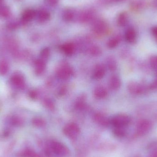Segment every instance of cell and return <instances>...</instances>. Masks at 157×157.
<instances>
[{"instance_id": "5bb4252c", "label": "cell", "mask_w": 157, "mask_h": 157, "mask_svg": "<svg viewBox=\"0 0 157 157\" xmlns=\"http://www.w3.org/2000/svg\"><path fill=\"white\" fill-rule=\"evenodd\" d=\"M93 120L99 125L103 127H107L110 124V120H109L106 116L102 113H98L93 116Z\"/></svg>"}, {"instance_id": "60d3db41", "label": "cell", "mask_w": 157, "mask_h": 157, "mask_svg": "<svg viewBox=\"0 0 157 157\" xmlns=\"http://www.w3.org/2000/svg\"><path fill=\"white\" fill-rule=\"evenodd\" d=\"M10 131L8 130H6L3 132L2 134V136L3 137H6L7 136H9V135H10Z\"/></svg>"}, {"instance_id": "7bdbcfd3", "label": "cell", "mask_w": 157, "mask_h": 157, "mask_svg": "<svg viewBox=\"0 0 157 157\" xmlns=\"http://www.w3.org/2000/svg\"><path fill=\"white\" fill-rule=\"evenodd\" d=\"M148 157H157V152H150Z\"/></svg>"}, {"instance_id": "836d02e7", "label": "cell", "mask_w": 157, "mask_h": 157, "mask_svg": "<svg viewBox=\"0 0 157 157\" xmlns=\"http://www.w3.org/2000/svg\"><path fill=\"white\" fill-rule=\"evenodd\" d=\"M90 52L92 56H98L101 53V50L98 46H93L90 49Z\"/></svg>"}, {"instance_id": "3957f363", "label": "cell", "mask_w": 157, "mask_h": 157, "mask_svg": "<svg viewBox=\"0 0 157 157\" xmlns=\"http://www.w3.org/2000/svg\"><path fill=\"white\" fill-rule=\"evenodd\" d=\"M131 122V117L125 114H117L110 120V124L113 127H127Z\"/></svg>"}, {"instance_id": "74e56055", "label": "cell", "mask_w": 157, "mask_h": 157, "mask_svg": "<svg viewBox=\"0 0 157 157\" xmlns=\"http://www.w3.org/2000/svg\"><path fill=\"white\" fill-rule=\"evenodd\" d=\"M29 96L30 98L32 99V100H35L37 98L38 93L36 90H30L29 92Z\"/></svg>"}, {"instance_id": "603a6c76", "label": "cell", "mask_w": 157, "mask_h": 157, "mask_svg": "<svg viewBox=\"0 0 157 157\" xmlns=\"http://www.w3.org/2000/svg\"><path fill=\"white\" fill-rule=\"evenodd\" d=\"M61 48L63 53L68 56H72L75 50L74 45L71 43H65L62 46Z\"/></svg>"}, {"instance_id": "e0dca14e", "label": "cell", "mask_w": 157, "mask_h": 157, "mask_svg": "<svg viewBox=\"0 0 157 157\" xmlns=\"http://www.w3.org/2000/svg\"><path fill=\"white\" fill-rule=\"evenodd\" d=\"M125 40L128 43H134L136 39V30L132 28L128 29L125 31L124 35Z\"/></svg>"}, {"instance_id": "ee69618b", "label": "cell", "mask_w": 157, "mask_h": 157, "mask_svg": "<svg viewBox=\"0 0 157 157\" xmlns=\"http://www.w3.org/2000/svg\"><path fill=\"white\" fill-rule=\"evenodd\" d=\"M153 5H154V6L157 7V0H154Z\"/></svg>"}, {"instance_id": "6da1fadb", "label": "cell", "mask_w": 157, "mask_h": 157, "mask_svg": "<svg viewBox=\"0 0 157 157\" xmlns=\"http://www.w3.org/2000/svg\"><path fill=\"white\" fill-rule=\"evenodd\" d=\"M54 156L68 157L71 155L69 147L59 141L51 140L47 144Z\"/></svg>"}, {"instance_id": "1f68e13d", "label": "cell", "mask_w": 157, "mask_h": 157, "mask_svg": "<svg viewBox=\"0 0 157 157\" xmlns=\"http://www.w3.org/2000/svg\"><path fill=\"white\" fill-rule=\"evenodd\" d=\"M107 66L110 71H115L117 68V63L116 61L112 58L108 59L107 60Z\"/></svg>"}, {"instance_id": "2e32d148", "label": "cell", "mask_w": 157, "mask_h": 157, "mask_svg": "<svg viewBox=\"0 0 157 157\" xmlns=\"http://www.w3.org/2000/svg\"><path fill=\"white\" fill-rule=\"evenodd\" d=\"M35 72L36 75H40L44 72L46 69V62L38 59L35 62Z\"/></svg>"}, {"instance_id": "7a4b0ae2", "label": "cell", "mask_w": 157, "mask_h": 157, "mask_svg": "<svg viewBox=\"0 0 157 157\" xmlns=\"http://www.w3.org/2000/svg\"><path fill=\"white\" fill-rule=\"evenodd\" d=\"M63 133L69 139L75 140L77 139L80 135V128L75 123H69L63 127Z\"/></svg>"}, {"instance_id": "b9f144b4", "label": "cell", "mask_w": 157, "mask_h": 157, "mask_svg": "<svg viewBox=\"0 0 157 157\" xmlns=\"http://www.w3.org/2000/svg\"><path fill=\"white\" fill-rule=\"evenodd\" d=\"M66 89L65 88L62 87L61 88L60 90L59 94L60 95H63L66 93Z\"/></svg>"}, {"instance_id": "44dd1931", "label": "cell", "mask_w": 157, "mask_h": 157, "mask_svg": "<svg viewBox=\"0 0 157 157\" xmlns=\"http://www.w3.org/2000/svg\"><path fill=\"white\" fill-rule=\"evenodd\" d=\"M10 64L6 60L3 59L0 60V75L4 76L9 72Z\"/></svg>"}, {"instance_id": "7c38bea8", "label": "cell", "mask_w": 157, "mask_h": 157, "mask_svg": "<svg viewBox=\"0 0 157 157\" xmlns=\"http://www.w3.org/2000/svg\"><path fill=\"white\" fill-rule=\"evenodd\" d=\"M146 5V0H131L130 2V8L134 12H140L144 10Z\"/></svg>"}, {"instance_id": "9a60e30c", "label": "cell", "mask_w": 157, "mask_h": 157, "mask_svg": "<svg viewBox=\"0 0 157 157\" xmlns=\"http://www.w3.org/2000/svg\"><path fill=\"white\" fill-rule=\"evenodd\" d=\"M36 18L40 23H45L50 19L51 14L47 10L40 9L36 11Z\"/></svg>"}, {"instance_id": "e575fe53", "label": "cell", "mask_w": 157, "mask_h": 157, "mask_svg": "<svg viewBox=\"0 0 157 157\" xmlns=\"http://www.w3.org/2000/svg\"><path fill=\"white\" fill-rule=\"evenodd\" d=\"M150 66L151 68L155 71H157V56H152L150 58Z\"/></svg>"}, {"instance_id": "4316f807", "label": "cell", "mask_w": 157, "mask_h": 157, "mask_svg": "<svg viewBox=\"0 0 157 157\" xmlns=\"http://www.w3.org/2000/svg\"><path fill=\"white\" fill-rule=\"evenodd\" d=\"M9 122L11 125L16 127H20L24 124V121L20 116L17 115H13L11 116L9 119Z\"/></svg>"}, {"instance_id": "83f0119b", "label": "cell", "mask_w": 157, "mask_h": 157, "mask_svg": "<svg viewBox=\"0 0 157 157\" xmlns=\"http://www.w3.org/2000/svg\"><path fill=\"white\" fill-rule=\"evenodd\" d=\"M21 25L20 21L16 19H10L6 23V26L8 30L13 31L16 30Z\"/></svg>"}, {"instance_id": "ffe728a7", "label": "cell", "mask_w": 157, "mask_h": 157, "mask_svg": "<svg viewBox=\"0 0 157 157\" xmlns=\"http://www.w3.org/2000/svg\"><path fill=\"white\" fill-rule=\"evenodd\" d=\"M11 11L10 8L5 5H0V17L8 19L11 17Z\"/></svg>"}, {"instance_id": "8992f818", "label": "cell", "mask_w": 157, "mask_h": 157, "mask_svg": "<svg viewBox=\"0 0 157 157\" xmlns=\"http://www.w3.org/2000/svg\"><path fill=\"white\" fill-rule=\"evenodd\" d=\"M153 127L152 123L146 119L140 121L136 127V135L142 136L147 134L150 132Z\"/></svg>"}, {"instance_id": "f1b7e54d", "label": "cell", "mask_w": 157, "mask_h": 157, "mask_svg": "<svg viewBox=\"0 0 157 157\" xmlns=\"http://www.w3.org/2000/svg\"><path fill=\"white\" fill-rule=\"evenodd\" d=\"M121 37L120 36H116L112 38L108 41L107 46L109 48L113 49L117 47L121 41Z\"/></svg>"}, {"instance_id": "8fae6325", "label": "cell", "mask_w": 157, "mask_h": 157, "mask_svg": "<svg viewBox=\"0 0 157 157\" xmlns=\"http://www.w3.org/2000/svg\"><path fill=\"white\" fill-rule=\"evenodd\" d=\"M36 11L32 9L25 10L21 15L20 23L21 25H25L36 18Z\"/></svg>"}, {"instance_id": "f6af8a7d", "label": "cell", "mask_w": 157, "mask_h": 157, "mask_svg": "<svg viewBox=\"0 0 157 157\" xmlns=\"http://www.w3.org/2000/svg\"><path fill=\"white\" fill-rule=\"evenodd\" d=\"M124 1H125V0H114V1L117 2H124Z\"/></svg>"}, {"instance_id": "f35d334b", "label": "cell", "mask_w": 157, "mask_h": 157, "mask_svg": "<svg viewBox=\"0 0 157 157\" xmlns=\"http://www.w3.org/2000/svg\"><path fill=\"white\" fill-rule=\"evenodd\" d=\"M151 31H152V34L157 42V26L153 27L151 29Z\"/></svg>"}, {"instance_id": "4fadbf2b", "label": "cell", "mask_w": 157, "mask_h": 157, "mask_svg": "<svg viewBox=\"0 0 157 157\" xmlns=\"http://www.w3.org/2000/svg\"><path fill=\"white\" fill-rule=\"evenodd\" d=\"M106 68L103 64H98L96 65L92 74V78L97 80L101 79L105 75Z\"/></svg>"}, {"instance_id": "f546056e", "label": "cell", "mask_w": 157, "mask_h": 157, "mask_svg": "<svg viewBox=\"0 0 157 157\" xmlns=\"http://www.w3.org/2000/svg\"><path fill=\"white\" fill-rule=\"evenodd\" d=\"M32 125L36 128H42L46 125L45 120L39 117H36L31 121Z\"/></svg>"}, {"instance_id": "484cf974", "label": "cell", "mask_w": 157, "mask_h": 157, "mask_svg": "<svg viewBox=\"0 0 157 157\" xmlns=\"http://www.w3.org/2000/svg\"><path fill=\"white\" fill-rule=\"evenodd\" d=\"M113 133L118 138H123L127 134L126 127H113Z\"/></svg>"}, {"instance_id": "7402d4cb", "label": "cell", "mask_w": 157, "mask_h": 157, "mask_svg": "<svg viewBox=\"0 0 157 157\" xmlns=\"http://www.w3.org/2000/svg\"><path fill=\"white\" fill-rule=\"evenodd\" d=\"M75 15V13L72 9L68 8L63 11L62 14V17L64 21L71 22L74 19Z\"/></svg>"}, {"instance_id": "cb8c5ba5", "label": "cell", "mask_w": 157, "mask_h": 157, "mask_svg": "<svg viewBox=\"0 0 157 157\" xmlns=\"http://www.w3.org/2000/svg\"><path fill=\"white\" fill-rule=\"evenodd\" d=\"M18 156L20 157H40L35 150L29 148H26L21 151Z\"/></svg>"}, {"instance_id": "277c9868", "label": "cell", "mask_w": 157, "mask_h": 157, "mask_svg": "<svg viewBox=\"0 0 157 157\" xmlns=\"http://www.w3.org/2000/svg\"><path fill=\"white\" fill-rule=\"evenodd\" d=\"M57 77L62 80H66L71 78L74 75L72 68L67 63L61 64L56 71Z\"/></svg>"}, {"instance_id": "7dc6e473", "label": "cell", "mask_w": 157, "mask_h": 157, "mask_svg": "<svg viewBox=\"0 0 157 157\" xmlns=\"http://www.w3.org/2000/svg\"><path fill=\"white\" fill-rule=\"evenodd\" d=\"M134 157H140V156L139 155H136V156H135Z\"/></svg>"}, {"instance_id": "bcb514c9", "label": "cell", "mask_w": 157, "mask_h": 157, "mask_svg": "<svg viewBox=\"0 0 157 157\" xmlns=\"http://www.w3.org/2000/svg\"><path fill=\"white\" fill-rule=\"evenodd\" d=\"M3 1V0H0V5L2 4Z\"/></svg>"}, {"instance_id": "d6a6232c", "label": "cell", "mask_w": 157, "mask_h": 157, "mask_svg": "<svg viewBox=\"0 0 157 157\" xmlns=\"http://www.w3.org/2000/svg\"><path fill=\"white\" fill-rule=\"evenodd\" d=\"M85 97L82 96L78 99L75 104V107L78 109H82L85 106Z\"/></svg>"}, {"instance_id": "52a82bcc", "label": "cell", "mask_w": 157, "mask_h": 157, "mask_svg": "<svg viewBox=\"0 0 157 157\" xmlns=\"http://www.w3.org/2000/svg\"><path fill=\"white\" fill-rule=\"evenodd\" d=\"M92 29L97 35H104L108 31V24L103 19H94L92 22Z\"/></svg>"}, {"instance_id": "9c48e42d", "label": "cell", "mask_w": 157, "mask_h": 157, "mask_svg": "<svg viewBox=\"0 0 157 157\" xmlns=\"http://www.w3.org/2000/svg\"><path fill=\"white\" fill-rule=\"evenodd\" d=\"M127 88L129 92L134 95L143 94L146 90L144 85L134 81H131L129 82Z\"/></svg>"}, {"instance_id": "d6986e66", "label": "cell", "mask_w": 157, "mask_h": 157, "mask_svg": "<svg viewBox=\"0 0 157 157\" xmlns=\"http://www.w3.org/2000/svg\"><path fill=\"white\" fill-rule=\"evenodd\" d=\"M94 95L96 98L101 99L107 97L108 91L106 89L102 86H98L94 89Z\"/></svg>"}, {"instance_id": "ab89813d", "label": "cell", "mask_w": 157, "mask_h": 157, "mask_svg": "<svg viewBox=\"0 0 157 157\" xmlns=\"http://www.w3.org/2000/svg\"><path fill=\"white\" fill-rule=\"evenodd\" d=\"M150 88L153 90L157 89V79L154 81V82L151 84V86H150Z\"/></svg>"}, {"instance_id": "ac0fdd59", "label": "cell", "mask_w": 157, "mask_h": 157, "mask_svg": "<svg viewBox=\"0 0 157 157\" xmlns=\"http://www.w3.org/2000/svg\"><path fill=\"white\" fill-rule=\"evenodd\" d=\"M121 86V78L116 75H113L110 78L109 81V86L110 88L113 90H119Z\"/></svg>"}, {"instance_id": "4dcf8cb0", "label": "cell", "mask_w": 157, "mask_h": 157, "mask_svg": "<svg viewBox=\"0 0 157 157\" xmlns=\"http://www.w3.org/2000/svg\"><path fill=\"white\" fill-rule=\"evenodd\" d=\"M50 51L48 48H45L41 50L40 53V59L46 62L48 59L49 57Z\"/></svg>"}, {"instance_id": "5b68a950", "label": "cell", "mask_w": 157, "mask_h": 157, "mask_svg": "<svg viewBox=\"0 0 157 157\" xmlns=\"http://www.w3.org/2000/svg\"><path fill=\"white\" fill-rule=\"evenodd\" d=\"M11 85L17 90H23L25 87V79L20 72L14 73L10 78Z\"/></svg>"}, {"instance_id": "8d00e7d4", "label": "cell", "mask_w": 157, "mask_h": 157, "mask_svg": "<svg viewBox=\"0 0 157 157\" xmlns=\"http://www.w3.org/2000/svg\"><path fill=\"white\" fill-rule=\"evenodd\" d=\"M45 3L48 5L51 6H55L59 3V0H45Z\"/></svg>"}, {"instance_id": "d590c367", "label": "cell", "mask_w": 157, "mask_h": 157, "mask_svg": "<svg viewBox=\"0 0 157 157\" xmlns=\"http://www.w3.org/2000/svg\"><path fill=\"white\" fill-rule=\"evenodd\" d=\"M44 104L48 109L51 110H53L55 109V105L52 101L50 99H46L44 101Z\"/></svg>"}, {"instance_id": "d4e9b609", "label": "cell", "mask_w": 157, "mask_h": 157, "mask_svg": "<svg viewBox=\"0 0 157 157\" xmlns=\"http://www.w3.org/2000/svg\"><path fill=\"white\" fill-rule=\"evenodd\" d=\"M128 20V16L127 13L125 12H122L119 14L117 17V24L120 26H124L127 24Z\"/></svg>"}, {"instance_id": "30bf717a", "label": "cell", "mask_w": 157, "mask_h": 157, "mask_svg": "<svg viewBox=\"0 0 157 157\" xmlns=\"http://www.w3.org/2000/svg\"><path fill=\"white\" fill-rule=\"evenodd\" d=\"M95 13L93 10L87 9L78 14L77 20L81 23H86L94 20Z\"/></svg>"}, {"instance_id": "ba28073f", "label": "cell", "mask_w": 157, "mask_h": 157, "mask_svg": "<svg viewBox=\"0 0 157 157\" xmlns=\"http://www.w3.org/2000/svg\"><path fill=\"white\" fill-rule=\"evenodd\" d=\"M7 50L15 57H19V44L17 40L13 37H7L5 40Z\"/></svg>"}]
</instances>
